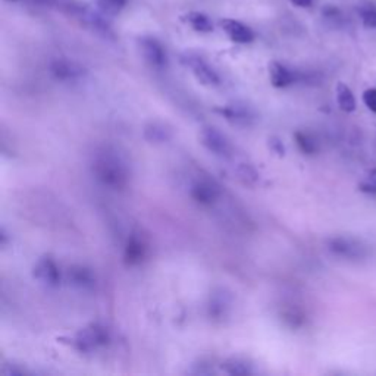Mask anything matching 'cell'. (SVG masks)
Instances as JSON below:
<instances>
[{
	"mask_svg": "<svg viewBox=\"0 0 376 376\" xmlns=\"http://www.w3.org/2000/svg\"><path fill=\"white\" fill-rule=\"evenodd\" d=\"M361 21L366 28H376V9H363Z\"/></svg>",
	"mask_w": 376,
	"mask_h": 376,
	"instance_id": "obj_25",
	"label": "cell"
},
{
	"mask_svg": "<svg viewBox=\"0 0 376 376\" xmlns=\"http://www.w3.org/2000/svg\"><path fill=\"white\" fill-rule=\"evenodd\" d=\"M221 28L223 30V33L230 37V40L238 44H248L255 42L256 35L255 31L244 25L240 21L235 19H222L221 21Z\"/></svg>",
	"mask_w": 376,
	"mask_h": 376,
	"instance_id": "obj_13",
	"label": "cell"
},
{
	"mask_svg": "<svg viewBox=\"0 0 376 376\" xmlns=\"http://www.w3.org/2000/svg\"><path fill=\"white\" fill-rule=\"evenodd\" d=\"M71 10H72V14L85 25V27H89L97 34L106 37V39H114V33H112L110 25L106 21V15H103L102 12H94L93 9L85 8L84 5L72 6Z\"/></svg>",
	"mask_w": 376,
	"mask_h": 376,
	"instance_id": "obj_4",
	"label": "cell"
},
{
	"mask_svg": "<svg viewBox=\"0 0 376 376\" xmlns=\"http://www.w3.org/2000/svg\"><path fill=\"white\" fill-rule=\"evenodd\" d=\"M269 148L272 150L275 155H278L281 157L285 155V146H284L282 140L278 139V137H271V139H269Z\"/></svg>",
	"mask_w": 376,
	"mask_h": 376,
	"instance_id": "obj_27",
	"label": "cell"
},
{
	"mask_svg": "<svg viewBox=\"0 0 376 376\" xmlns=\"http://www.w3.org/2000/svg\"><path fill=\"white\" fill-rule=\"evenodd\" d=\"M9 2H15V0H9Z\"/></svg>",
	"mask_w": 376,
	"mask_h": 376,
	"instance_id": "obj_31",
	"label": "cell"
},
{
	"mask_svg": "<svg viewBox=\"0 0 376 376\" xmlns=\"http://www.w3.org/2000/svg\"><path fill=\"white\" fill-rule=\"evenodd\" d=\"M140 49L147 64L155 69H165L169 64V58L165 46L162 44L155 37H142Z\"/></svg>",
	"mask_w": 376,
	"mask_h": 376,
	"instance_id": "obj_5",
	"label": "cell"
},
{
	"mask_svg": "<svg viewBox=\"0 0 376 376\" xmlns=\"http://www.w3.org/2000/svg\"><path fill=\"white\" fill-rule=\"evenodd\" d=\"M128 0H97L99 10L106 17H117L127 6Z\"/></svg>",
	"mask_w": 376,
	"mask_h": 376,
	"instance_id": "obj_23",
	"label": "cell"
},
{
	"mask_svg": "<svg viewBox=\"0 0 376 376\" xmlns=\"http://www.w3.org/2000/svg\"><path fill=\"white\" fill-rule=\"evenodd\" d=\"M148 247L144 238L139 234H131L123 248V263L127 266H139L147 257Z\"/></svg>",
	"mask_w": 376,
	"mask_h": 376,
	"instance_id": "obj_12",
	"label": "cell"
},
{
	"mask_svg": "<svg viewBox=\"0 0 376 376\" xmlns=\"http://www.w3.org/2000/svg\"><path fill=\"white\" fill-rule=\"evenodd\" d=\"M232 306V297L228 294L223 288H216L213 290L209 296L206 310H207V316L215 321V322H222L225 318L228 316V313Z\"/></svg>",
	"mask_w": 376,
	"mask_h": 376,
	"instance_id": "obj_9",
	"label": "cell"
},
{
	"mask_svg": "<svg viewBox=\"0 0 376 376\" xmlns=\"http://www.w3.org/2000/svg\"><path fill=\"white\" fill-rule=\"evenodd\" d=\"M360 190L365 191V193H369V194H376V182L375 181L363 182V184H360Z\"/></svg>",
	"mask_w": 376,
	"mask_h": 376,
	"instance_id": "obj_29",
	"label": "cell"
},
{
	"mask_svg": "<svg viewBox=\"0 0 376 376\" xmlns=\"http://www.w3.org/2000/svg\"><path fill=\"white\" fill-rule=\"evenodd\" d=\"M182 19L197 33H212L213 22L203 12H188Z\"/></svg>",
	"mask_w": 376,
	"mask_h": 376,
	"instance_id": "obj_19",
	"label": "cell"
},
{
	"mask_svg": "<svg viewBox=\"0 0 376 376\" xmlns=\"http://www.w3.org/2000/svg\"><path fill=\"white\" fill-rule=\"evenodd\" d=\"M67 280L68 282L78 288V290H93L96 285V275L94 272L83 265H72L67 271Z\"/></svg>",
	"mask_w": 376,
	"mask_h": 376,
	"instance_id": "obj_14",
	"label": "cell"
},
{
	"mask_svg": "<svg viewBox=\"0 0 376 376\" xmlns=\"http://www.w3.org/2000/svg\"><path fill=\"white\" fill-rule=\"evenodd\" d=\"M336 102L340 109L347 112V114L356 110L354 94L352 90H350V87L345 85L344 83H338L336 85Z\"/></svg>",
	"mask_w": 376,
	"mask_h": 376,
	"instance_id": "obj_20",
	"label": "cell"
},
{
	"mask_svg": "<svg viewBox=\"0 0 376 376\" xmlns=\"http://www.w3.org/2000/svg\"><path fill=\"white\" fill-rule=\"evenodd\" d=\"M182 64L193 72L196 80L207 87H216L221 84L219 74L207 62L196 53H185L181 58Z\"/></svg>",
	"mask_w": 376,
	"mask_h": 376,
	"instance_id": "obj_3",
	"label": "cell"
},
{
	"mask_svg": "<svg viewBox=\"0 0 376 376\" xmlns=\"http://www.w3.org/2000/svg\"><path fill=\"white\" fill-rule=\"evenodd\" d=\"M27 373H28L27 370L21 368L19 365H15V363H5L2 369H0V375L3 376H22Z\"/></svg>",
	"mask_w": 376,
	"mask_h": 376,
	"instance_id": "obj_24",
	"label": "cell"
},
{
	"mask_svg": "<svg viewBox=\"0 0 376 376\" xmlns=\"http://www.w3.org/2000/svg\"><path fill=\"white\" fill-rule=\"evenodd\" d=\"M237 177L240 180L241 184L247 185V187H253L259 182L260 175L256 171V168L250 164H240L237 166Z\"/></svg>",
	"mask_w": 376,
	"mask_h": 376,
	"instance_id": "obj_21",
	"label": "cell"
},
{
	"mask_svg": "<svg viewBox=\"0 0 376 376\" xmlns=\"http://www.w3.org/2000/svg\"><path fill=\"white\" fill-rule=\"evenodd\" d=\"M328 248L334 255L347 257V259H356L365 253V248L360 246V243L352 240V238H343V237L331 238V240L328 241Z\"/></svg>",
	"mask_w": 376,
	"mask_h": 376,
	"instance_id": "obj_15",
	"label": "cell"
},
{
	"mask_svg": "<svg viewBox=\"0 0 376 376\" xmlns=\"http://www.w3.org/2000/svg\"><path fill=\"white\" fill-rule=\"evenodd\" d=\"M290 2L294 5V6H298V8H310L313 0H290Z\"/></svg>",
	"mask_w": 376,
	"mask_h": 376,
	"instance_id": "obj_30",
	"label": "cell"
},
{
	"mask_svg": "<svg viewBox=\"0 0 376 376\" xmlns=\"http://www.w3.org/2000/svg\"><path fill=\"white\" fill-rule=\"evenodd\" d=\"M200 142L213 155L225 159L232 156V146L230 140L215 127H205L200 131Z\"/></svg>",
	"mask_w": 376,
	"mask_h": 376,
	"instance_id": "obj_6",
	"label": "cell"
},
{
	"mask_svg": "<svg viewBox=\"0 0 376 376\" xmlns=\"http://www.w3.org/2000/svg\"><path fill=\"white\" fill-rule=\"evenodd\" d=\"M50 74H52V77L58 81L71 83L84 78L85 68L75 60L55 59L52 64H50Z\"/></svg>",
	"mask_w": 376,
	"mask_h": 376,
	"instance_id": "obj_10",
	"label": "cell"
},
{
	"mask_svg": "<svg viewBox=\"0 0 376 376\" xmlns=\"http://www.w3.org/2000/svg\"><path fill=\"white\" fill-rule=\"evenodd\" d=\"M33 277L49 288H56L60 284L62 275L53 257L42 256L33 266Z\"/></svg>",
	"mask_w": 376,
	"mask_h": 376,
	"instance_id": "obj_8",
	"label": "cell"
},
{
	"mask_svg": "<svg viewBox=\"0 0 376 376\" xmlns=\"http://www.w3.org/2000/svg\"><path fill=\"white\" fill-rule=\"evenodd\" d=\"M363 102L376 114V89H369L363 93Z\"/></svg>",
	"mask_w": 376,
	"mask_h": 376,
	"instance_id": "obj_28",
	"label": "cell"
},
{
	"mask_svg": "<svg viewBox=\"0 0 376 376\" xmlns=\"http://www.w3.org/2000/svg\"><path fill=\"white\" fill-rule=\"evenodd\" d=\"M144 139L148 143H155V144H164L171 142L172 139V130L168 127L164 122H148L144 131H143Z\"/></svg>",
	"mask_w": 376,
	"mask_h": 376,
	"instance_id": "obj_17",
	"label": "cell"
},
{
	"mask_svg": "<svg viewBox=\"0 0 376 376\" xmlns=\"http://www.w3.org/2000/svg\"><path fill=\"white\" fill-rule=\"evenodd\" d=\"M190 372L194 373V375H210V373H215V370H213V366L210 365L209 361H205V360H200L198 363H196V365H193V369Z\"/></svg>",
	"mask_w": 376,
	"mask_h": 376,
	"instance_id": "obj_26",
	"label": "cell"
},
{
	"mask_svg": "<svg viewBox=\"0 0 376 376\" xmlns=\"http://www.w3.org/2000/svg\"><path fill=\"white\" fill-rule=\"evenodd\" d=\"M269 77L272 85L277 89H285L297 81V74L280 62H272L269 65Z\"/></svg>",
	"mask_w": 376,
	"mask_h": 376,
	"instance_id": "obj_16",
	"label": "cell"
},
{
	"mask_svg": "<svg viewBox=\"0 0 376 376\" xmlns=\"http://www.w3.org/2000/svg\"><path fill=\"white\" fill-rule=\"evenodd\" d=\"M294 140L297 147L302 150L305 155H315L318 152V143L310 134L305 131H297L294 134Z\"/></svg>",
	"mask_w": 376,
	"mask_h": 376,
	"instance_id": "obj_22",
	"label": "cell"
},
{
	"mask_svg": "<svg viewBox=\"0 0 376 376\" xmlns=\"http://www.w3.org/2000/svg\"><path fill=\"white\" fill-rule=\"evenodd\" d=\"M190 196L202 206H212L221 196L219 187L210 180H197L190 188Z\"/></svg>",
	"mask_w": 376,
	"mask_h": 376,
	"instance_id": "obj_11",
	"label": "cell"
},
{
	"mask_svg": "<svg viewBox=\"0 0 376 376\" xmlns=\"http://www.w3.org/2000/svg\"><path fill=\"white\" fill-rule=\"evenodd\" d=\"M221 370L227 375H253L255 368L252 363L241 357H230L222 361Z\"/></svg>",
	"mask_w": 376,
	"mask_h": 376,
	"instance_id": "obj_18",
	"label": "cell"
},
{
	"mask_svg": "<svg viewBox=\"0 0 376 376\" xmlns=\"http://www.w3.org/2000/svg\"><path fill=\"white\" fill-rule=\"evenodd\" d=\"M215 112L232 125H237V127H250L256 121L255 110L240 102L215 108Z\"/></svg>",
	"mask_w": 376,
	"mask_h": 376,
	"instance_id": "obj_7",
	"label": "cell"
},
{
	"mask_svg": "<svg viewBox=\"0 0 376 376\" xmlns=\"http://www.w3.org/2000/svg\"><path fill=\"white\" fill-rule=\"evenodd\" d=\"M110 343V332L105 325L93 322L81 328L74 335L71 344L80 353H94L99 348H103Z\"/></svg>",
	"mask_w": 376,
	"mask_h": 376,
	"instance_id": "obj_2",
	"label": "cell"
},
{
	"mask_svg": "<svg viewBox=\"0 0 376 376\" xmlns=\"http://www.w3.org/2000/svg\"><path fill=\"white\" fill-rule=\"evenodd\" d=\"M92 171L94 178L110 190H123L128 185L131 173L130 166L117 150L109 147L94 155Z\"/></svg>",
	"mask_w": 376,
	"mask_h": 376,
	"instance_id": "obj_1",
	"label": "cell"
}]
</instances>
